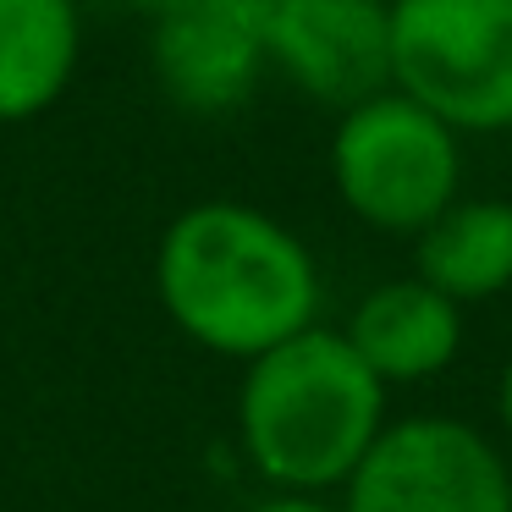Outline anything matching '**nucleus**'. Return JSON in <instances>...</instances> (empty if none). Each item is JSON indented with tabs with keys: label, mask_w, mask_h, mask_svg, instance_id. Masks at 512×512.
I'll return each mask as SVG.
<instances>
[{
	"label": "nucleus",
	"mask_w": 512,
	"mask_h": 512,
	"mask_svg": "<svg viewBox=\"0 0 512 512\" xmlns=\"http://www.w3.org/2000/svg\"><path fill=\"white\" fill-rule=\"evenodd\" d=\"M155 292L188 342L243 364L320 325V270L303 237L237 199L193 204L166 226Z\"/></svg>",
	"instance_id": "1"
},
{
	"label": "nucleus",
	"mask_w": 512,
	"mask_h": 512,
	"mask_svg": "<svg viewBox=\"0 0 512 512\" xmlns=\"http://www.w3.org/2000/svg\"><path fill=\"white\" fill-rule=\"evenodd\" d=\"M380 430L386 386L331 325H309L243 369L237 435L254 474L281 496L342 490Z\"/></svg>",
	"instance_id": "2"
},
{
	"label": "nucleus",
	"mask_w": 512,
	"mask_h": 512,
	"mask_svg": "<svg viewBox=\"0 0 512 512\" xmlns=\"http://www.w3.org/2000/svg\"><path fill=\"white\" fill-rule=\"evenodd\" d=\"M391 89L457 138L512 133V0H386Z\"/></svg>",
	"instance_id": "3"
},
{
	"label": "nucleus",
	"mask_w": 512,
	"mask_h": 512,
	"mask_svg": "<svg viewBox=\"0 0 512 512\" xmlns=\"http://www.w3.org/2000/svg\"><path fill=\"white\" fill-rule=\"evenodd\" d=\"M331 182L364 226L419 237L463 199V138L408 94L386 89L342 111L331 133Z\"/></svg>",
	"instance_id": "4"
},
{
	"label": "nucleus",
	"mask_w": 512,
	"mask_h": 512,
	"mask_svg": "<svg viewBox=\"0 0 512 512\" xmlns=\"http://www.w3.org/2000/svg\"><path fill=\"white\" fill-rule=\"evenodd\" d=\"M342 512H512V468L463 419L419 413L375 435L342 485Z\"/></svg>",
	"instance_id": "5"
},
{
	"label": "nucleus",
	"mask_w": 512,
	"mask_h": 512,
	"mask_svg": "<svg viewBox=\"0 0 512 512\" xmlns=\"http://www.w3.org/2000/svg\"><path fill=\"white\" fill-rule=\"evenodd\" d=\"M265 56L309 100L353 111L391 89L386 0H265Z\"/></svg>",
	"instance_id": "6"
},
{
	"label": "nucleus",
	"mask_w": 512,
	"mask_h": 512,
	"mask_svg": "<svg viewBox=\"0 0 512 512\" xmlns=\"http://www.w3.org/2000/svg\"><path fill=\"white\" fill-rule=\"evenodd\" d=\"M155 78L182 111L221 116L259 89L265 56V0H182L155 17Z\"/></svg>",
	"instance_id": "7"
},
{
	"label": "nucleus",
	"mask_w": 512,
	"mask_h": 512,
	"mask_svg": "<svg viewBox=\"0 0 512 512\" xmlns=\"http://www.w3.org/2000/svg\"><path fill=\"white\" fill-rule=\"evenodd\" d=\"M342 336L386 391L419 386V380H435L457 364V353H463V309L452 298H441L435 287H424L419 276H397L358 298Z\"/></svg>",
	"instance_id": "8"
},
{
	"label": "nucleus",
	"mask_w": 512,
	"mask_h": 512,
	"mask_svg": "<svg viewBox=\"0 0 512 512\" xmlns=\"http://www.w3.org/2000/svg\"><path fill=\"white\" fill-rule=\"evenodd\" d=\"M413 276L457 309L512 287V199H457L413 237Z\"/></svg>",
	"instance_id": "9"
},
{
	"label": "nucleus",
	"mask_w": 512,
	"mask_h": 512,
	"mask_svg": "<svg viewBox=\"0 0 512 512\" xmlns=\"http://www.w3.org/2000/svg\"><path fill=\"white\" fill-rule=\"evenodd\" d=\"M78 50V0H0V122L50 111L78 72Z\"/></svg>",
	"instance_id": "10"
},
{
	"label": "nucleus",
	"mask_w": 512,
	"mask_h": 512,
	"mask_svg": "<svg viewBox=\"0 0 512 512\" xmlns=\"http://www.w3.org/2000/svg\"><path fill=\"white\" fill-rule=\"evenodd\" d=\"M248 512H342V507H336V501H320V496H270Z\"/></svg>",
	"instance_id": "11"
},
{
	"label": "nucleus",
	"mask_w": 512,
	"mask_h": 512,
	"mask_svg": "<svg viewBox=\"0 0 512 512\" xmlns=\"http://www.w3.org/2000/svg\"><path fill=\"white\" fill-rule=\"evenodd\" d=\"M496 408H501V424H507V435H512V358H507V369H501V386H496Z\"/></svg>",
	"instance_id": "12"
},
{
	"label": "nucleus",
	"mask_w": 512,
	"mask_h": 512,
	"mask_svg": "<svg viewBox=\"0 0 512 512\" xmlns=\"http://www.w3.org/2000/svg\"><path fill=\"white\" fill-rule=\"evenodd\" d=\"M133 6H144L149 17H166V12H177L182 0H133Z\"/></svg>",
	"instance_id": "13"
}]
</instances>
